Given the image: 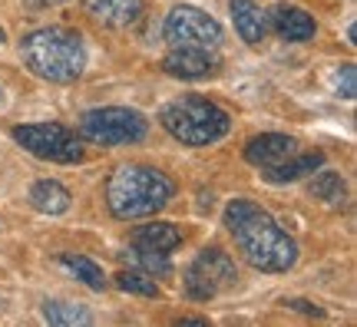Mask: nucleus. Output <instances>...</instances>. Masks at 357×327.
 <instances>
[{
	"mask_svg": "<svg viewBox=\"0 0 357 327\" xmlns=\"http://www.w3.org/2000/svg\"><path fill=\"white\" fill-rule=\"evenodd\" d=\"M225 228L231 231V238L238 245V252L245 254V261L255 264L258 271H288L298 261V245L288 238V231H281V225L258 208L255 201L235 199L225 208Z\"/></svg>",
	"mask_w": 357,
	"mask_h": 327,
	"instance_id": "f257e3e1",
	"label": "nucleus"
},
{
	"mask_svg": "<svg viewBox=\"0 0 357 327\" xmlns=\"http://www.w3.org/2000/svg\"><path fill=\"white\" fill-rule=\"evenodd\" d=\"M172 195H176L172 178L162 176L153 165H139V162L113 169V176L106 182V205L123 222L155 215L159 208H166Z\"/></svg>",
	"mask_w": 357,
	"mask_h": 327,
	"instance_id": "f03ea898",
	"label": "nucleus"
},
{
	"mask_svg": "<svg viewBox=\"0 0 357 327\" xmlns=\"http://www.w3.org/2000/svg\"><path fill=\"white\" fill-rule=\"evenodd\" d=\"M20 56L30 73L50 83H73L86 66V50L77 30L70 26H40L20 40Z\"/></svg>",
	"mask_w": 357,
	"mask_h": 327,
	"instance_id": "7ed1b4c3",
	"label": "nucleus"
},
{
	"mask_svg": "<svg viewBox=\"0 0 357 327\" xmlns=\"http://www.w3.org/2000/svg\"><path fill=\"white\" fill-rule=\"evenodd\" d=\"M159 123L172 139L185 142V146H208L218 142L231 129L229 113L215 106V102L202 100V96H182V100L162 106Z\"/></svg>",
	"mask_w": 357,
	"mask_h": 327,
	"instance_id": "20e7f679",
	"label": "nucleus"
},
{
	"mask_svg": "<svg viewBox=\"0 0 357 327\" xmlns=\"http://www.w3.org/2000/svg\"><path fill=\"white\" fill-rule=\"evenodd\" d=\"M149 132L146 116L126 106H106V109H89L79 119V136L96 142V146H129L142 142Z\"/></svg>",
	"mask_w": 357,
	"mask_h": 327,
	"instance_id": "39448f33",
	"label": "nucleus"
},
{
	"mask_svg": "<svg viewBox=\"0 0 357 327\" xmlns=\"http://www.w3.org/2000/svg\"><path fill=\"white\" fill-rule=\"evenodd\" d=\"M13 139L24 146L30 155L47 159V162H79L83 159V142L73 129L60 126V123H30V126H17Z\"/></svg>",
	"mask_w": 357,
	"mask_h": 327,
	"instance_id": "423d86ee",
	"label": "nucleus"
},
{
	"mask_svg": "<svg viewBox=\"0 0 357 327\" xmlns=\"http://www.w3.org/2000/svg\"><path fill=\"white\" fill-rule=\"evenodd\" d=\"M235 281H238L235 261L222 248H202L199 258L185 268V277H182L185 294L192 301H208V298H215L218 291L231 288Z\"/></svg>",
	"mask_w": 357,
	"mask_h": 327,
	"instance_id": "0eeeda50",
	"label": "nucleus"
},
{
	"mask_svg": "<svg viewBox=\"0 0 357 327\" xmlns=\"http://www.w3.org/2000/svg\"><path fill=\"white\" fill-rule=\"evenodd\" d=\"M162 33L172 47H218L222 43V26L218 20H212L205 10L189 7V3H178L172 7L162 24Z\"/></svg>",
	"mask_w": 357,
	"mask_h": 327,
	"instance_id": "6e6552de",
	"label": "nucleus"
},
{
	"mask_svg": "<svg viewBox=\"0 0 357 327\" xmlns=\"http://www.w3.org/2000/svg\"><path fill=\"white\" fill-rule=\"evenodd\" d=\"M162 70L178 79H208L218 73V56L208 47H172L162 60Z\"/></svg>",
	"mask_w": 357,
	"mask_h": 327,
	"instance_id": "1a4fd4ad",
	"label": "nucleus"
},
{
	"mask_svg": "<svg viewBox=\"0 0 357 327\" xmlns=\"http://www.w3.org/2000/svg\"><path fill=\"white\" fill-rule=\"evenodd\" d=\"M294 152H298V139L281 136V132H265V136L248 139L245 159L258 169H271V165H281L284 159H291Z\"/></svg>",
	"mask_w": 357,
	"mask_h": 327,
	"instance_id": "9d476101",
	"label": "nucleus"
},
{
	"mask_svg": "<svg viewBox=\"0 0 357 327\" xmlns=\"http://www.w3.org/2000/svg\"><path fill=\"white\" fill-rule=\"evenodd\" d=\"M271 30L278 33L281 40H291V43H301V40L314 37V17L294 3H275L271 7Z\"/></svg>",
	"mask_w": 357,
	"mask_h": 327,
	"instance_id": "9b49d317",
	"label": "nucleus"
},
{
	"mask_svg": "<svg viewBox=\"0 0 357 327\" xmlns=\"http://www.w3.org/2000/svg\"><path fill=\"white\" fill-rule=\"evenodd\" d=\"M86 17H93L102 26H132L142 17V0H83Z\"/></svg>",
	"mask_w": 357,
	"mask_h": 327,
	"instance_id": "f8f14e48",
	"label": "nucleus"
},
{
	"mask_svg": "<svg viewBox=\"0 0 357 327\" xmlns=\"http://www.w3.org/2000/svg\"><path fill=\"white\" fill-rule=\"evenodd\" d=\"M229 10H231V20H235L238 37H242L248 47H258L268 33V17H265V10H261V3H258V0H231Z\"/></svg>",
	"mask_w": 357,
	"mask_h": 327,
	"instance_id": "ddd939ff",
	"label": "nucleus"
},
{
	"mask_svg": "<svg viewBox=\"0 0 357 327\" xmlns=\"http://www.w3.org/2000/svg\"><path fill=\"white\" fill-rule=\"evenodd\" d=\"M321 165H324L321 152H307V155L294 152L291 159H284L281 165H271V169H261V172H265V178L271 185H284V182H298V178H305V176H314Z\"/></svg>",
	"mask_w": 357,
	"mask_h": 327,
	"instance_id": "4468645a",
	"label": "nucleus"
},
{
	"mask_svg": "<svg viewBox=\"0 0 357 327\" xmlns=\"http://www.w3.org/2000/svg\"><path fill=\"white\" fill-rule=\"evenodd\" d=\"M70 201H73V195L53 178H40L30 189V205L43 215H63L70 208Z\"/></svg>",
	"mask_w": 357,
	"mask_h": 327,
	"instance_id": "2eb2a0df",
	"label": "nucleus"
},
{
	"mask_svg": "<svg viewBox=\"0 0 357 327\" xmlns=\"http://www.w3.org/2000/svg\"><path fill=\"white\" fill-rule=\"evenodd\" d=\"M178 241H182V235H178L176 225H169V222H149V225L136 228V235H132V245L136 248H153V252H172V248H178Z\"/></svg>",
	"mask_w": 357,
	"mask_h": 327,
	"instance_id": "dca6fc26",
	"label": "nucleus"
},
{
	"mask_svg": "<svg viewBox=\"0 0 357 327\" xmlns=\"http://www.w3.org/2000/svg\"><path fill=\"white\" fill-rule=\"evenodd\" d=\"M43 317L47 324L56 327H77V324H93L86 304H73V301H47L43 304Z\"/></svg>",
	"mask_w": 357,
	"mask_h": 327,
	"instance_id": "f3484780",
	"label": "nucleus"
},
{
	"mask_svg": "<svg viewBox=\"0 0 357 327\" xmlns=\"http://www.w3.org/2000/svg\"><path fill=\"white\" fill-rule=\"evenodd\" d=\"M60 264H63L70 275H77V281H83L86 288H93V291H102V288H106L102 268L96 261H89L86 254H60Z\"/></svg>",
	"mask_w": 357,
	"mask_h": 327,
	"instance_id": "a211bd4d",
	"label": "nucleus"
},
{
	"mask_svg": "<svg viewBox=\"0 0 357 327\" xmlns=\"http://www.w3.org/2000/svg\"><path fill=\"white\" fill-rule=\"evenodd\" d=\"M311 195L321 201H328V205H344V178L337 176V172H321L314 182H311Z\"/></svg>",
	"mask_w": 357,
	"mask_h": 327,
	"instance_id": "6ab92c4d",
	"label": "nucleus"
},
{
	"mask_svg": "<svg viewBox=\"0 0 357 327\" xmlns=\"http://www.w3.org/2000/svg\"><path fill=\"white\" fill-rule=\"evenodd\" d=\"M132 261L139 264L142 271H146V275L149 277H166L169 271H172V264H169V258H166V252H153V248H136V245H132Z\"/></svg>",
	"mask_w": 357,
	"mask_h": 327,
	"instance_id": "aec40b11",
	"label": "nucleus"
},
{
	"mask_svg": "<svg viewBox=\"0 0 357 327\" xmlns=\"http://www.w3.org/2000/svg\"><path fill=\"white\" fill-rule=\"evenodd\" d=\"M116 284L123 291H129V294H142V298H155V294H159L155 281L146 275V271H119V275H116Z\"/></svg>",
	"mask_w": 357,
	"mask_h": 327,
	"instance_id": "412c9836",
	"label": "nucleus"
},
{
	"mask_svg": "<svg viewBox=\"0 0 357 327\" xmlns=\"http://www.w3.org/2000/svg\"><path fill=\"white\" fill-rule=\"evenodd\" d=\"M334 89H337L341 100H354V93H357L354 66H337V73H334Z\"/></svg>",
	"mask_w": 357,
	"mask_h": 327,
	"instance_id": "4be33fe9",
	"label": "nucleus"
},
{
	"mask_svg": "<svg viewBox=\"0 0 357 327\" xmlns=\"http://www.w3.org/2000/svg\"><path fill=\"white\" fill-rule=\"evenodd\" d=\"M291 307H294V311H305V314L321 317V307H314V304H307V301H291Z\"/></svg>",
	"mask_w": 357,
	"mask_h": 327,
	"instance_id": "5701e85b",
	"label": "nucleus"
},
{
	"mask_svg": "<svg viewBox=\"0 0 357 327\" xmlns=\"http://www.w3.org/2000/svg\"><path fill=\"white\" fill-rule=\"evenodd\" d=\"M30 7H56V3H66V0H26Z\"/></svg>",
	"mask_w": 357,
	"mask_h": 327,
	"instance_id": "b1692460",
	"label": "nucleus"
},
{
	"mask_svg": "<svg viewBox=\"0 0 357 327\" xmlns=\"http://www.w3.org/2000/svg\"><path fill=\"white\" fill-rule=\"evenodd\" d=\"M0 43H3V30H0Z\"/></svg>",
	"mask_w": 357,
	"mask_h": 327,
	"instance_id": "393cba45",
	"label": "nucleus"
}]
</instances>
